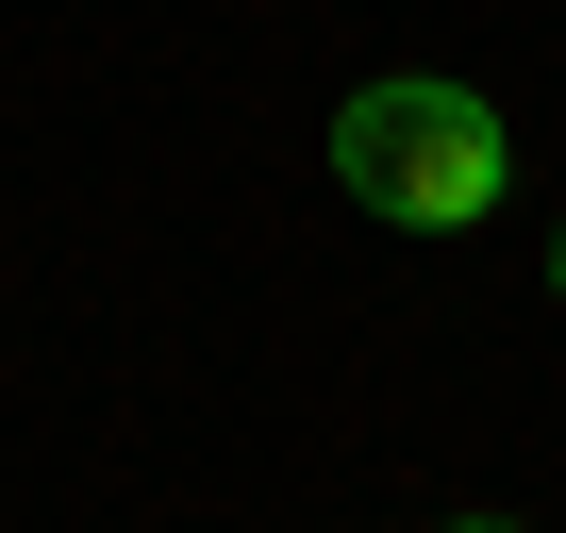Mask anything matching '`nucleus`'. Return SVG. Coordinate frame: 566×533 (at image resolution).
<instances>
[{
	"label": "nucleus",
	"instance_id": "nucleus-1",
	"mask_svg": "<svg viewBox=\"0 0 566 533\" xmlns=\"http://www.w3.org/2000/svg\"><path fill=\"white\" fill-rule=\"evenodd\" d=\"M334 184L384 217V233H467V217H500V184H516V134H500V101L483 84H350L334 101Z\"/></svg>",
	"mask_w": 566,
	"mask_h": 533
},
{
	"label": "nucleus",
	"instance_id": "nucleus-2",
	"mask_svg": "<svg viewBox=\"0 0 566 533\" xmlns=\"http://www.w3.org/2000/svg\"><path fill=\"white\" fill-rule=\"evenodd\" d=\"M549 301H566V217H549Z\"/></svg>",
	"mask_w": 566,
	"mask_h": 533
},
{
	"label": "nucleus",
	"instance_id": "nucleus-3",
	"mask_svg": "<svg viewBox=\"0 0 566 533\" xmlns=\"http://www.w3.org/2000/svg\"><path fill=\"white\" fill-rule=\"evenodd\" d=\"M450 533H516V516H450Z\"/></svg>",
	"mask_w": 566,
	"mask_h": 533
}]
</instances>
